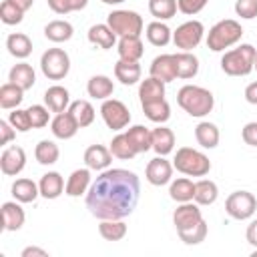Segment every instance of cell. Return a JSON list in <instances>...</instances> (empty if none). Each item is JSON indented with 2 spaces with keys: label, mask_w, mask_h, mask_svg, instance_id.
I'll use <instances>...</instances> for the list:
<instances>
[{
  "label": "cell",
  "mask_w": 257,
  "mask_h": 257,
  "mask_svg": "<svg viewBox=\"0 0 257 257\" xmlns=\"http://www.w3.org/2000/svg\"><path fill=\"white\" fill-rule=\"evenodd\" d=\"M141 197V181L128 169H106L88 187L86 209L96 219L128 217Z\"/></svg>",
  "instance_id": "6da1fadb"
},
{
  "label": "cell",
  "mask_w": 257,
  "mask_h": 257,
  "mask_svg": "<svg viewBox=\"0 0 257 257\" xmlns=\"http://www.w3.org/2000/svg\"><path fill=\"white\" fill-rule=\"evenodd\" d=\"M177 102L179 106L191 114V116H207L213 106H215V96L211 90L203 88V86H197V84H185L183 88H179L177 92Z\"/></svg>",
  "instance_id": "7a4b0ae2"
},
{
  "label": "cell",
  "mask_w": 257,
  "mask_h": 257,
  "mask_svg": "<svg viewBox=\"0 0 257 257\" xmlns=\"http://www.w3.org/2000/svg\"><path fill=\"white\" fill-rule=\"evenodd\" d=\"M255 56L257 50L253 44H241L221 56V68L229 76H247L251 70H255Z\"/></svg>",
  "instance_id": "3957f363"
},
{
  "label": "cell",
  "mask_w": 257,
  "mask_h": 257,
  "mask_svg": "<svg viewBox=\"0 0 257 257\" xmlns=\"http://www.w3.org/2000/svg\"><path fill=\"white\" fill-rule=\"evenodd\" d=\"M243 36V28L237 20L233 18H225L219 20L215 26H211L209 34H207V48L213 52H223L225 48L237 44Z\"/></svg>",
  "instance_id": "277c9868"
},
{
  "label": "cell",
  "mask_w": 257,
  "mask_h": 257,
  "mask_svg": "<svg viewBox=\"0 0 257 257\" xmlns=\"http://www.w3.org/2000/svg\"><path fill=\"white\" fill-rule=\"evenodd\" d=\"M173 167L187 177H205L211 171V161L205 153L197 149L181 147L173 159Z\"/></svg>",
  "instance_id": "5b68a950"
},
{
  "label": "cell",
  "mask_w": 257,
  "mask_h": 257,
  "mask_svg": "<svg viewBox=\"0 0 257 257\" xmlns=\"http://www.w3.org/2000/svg\"><path fill=\"white\" fill-rule=\"evenodd\" d=\"M106 24L116 36H141L143 32V18L135 10H112L106 16Z\"/></svg>",
  "instance_id": "8992f818"
},
{
  "label": "cell",
  "mask_w": 257,
  "mask_h": 257,
  "mask_svg": "<svg viewBox=\"0 0 257 257\" xmlns=\"http://www.w3.org/2000/svg\"><path fill=\"white\" fill-rule=\"evenodd\" d=\"M40 70L50 80H62L70 70V58L62 48H48L40 56Z\"/></svg>",
  "instance_id": "52a82bcc"
},
{
  "label": "cell",
  "mask_w": 257,
  "mask_h": 257,
  "mask_svg": "<svg viewBox=\"0 0 257 257\" xmlns=\"http://www.w3.org/2000/svg\"><path fill=\"white\" fill-rule=\"evenodd\" d=\"M225 211L231 219H237V221H245V219H251L257 211V199L253 193L249 191H235L227 197L225 201Z\"/></svg>",
  "instance_id": "ba28073f"
},
{
  "label": "cell",
  "mask_w": 257,
  "mask_h": 257,
  "mask_svg": "<svg viewBox=\"0 0 257 257\" xmlns=\"http://www.w3.org/2000/svg\"><path fill=\"white\" fill-rule=\"evenodd\" d=\"M100 114H102L104 124H106L110 131H122V128H126L128 122H131V112H128L126 104H124L122 100H116V98H106V100H102Z\"/></svg>",
  "instance_id": "9c48e42d"
},
{
  "label": "cell",
  "mask_w": 257,
  "mask_h": 257,
  "mask_svg": "<svg viewBox=\"0 0 257 257\" xmlns=\"http://www.w3.org/2000/svg\"><path fill=\"white\" fill-rule=\"evenodd\" d=\"M203 34H205V26L199 20H189V22H183L181 26H177V30L173 32V42L177 48L189 52L201 44Z\"/></svg>",
  "instance_id": "30bf717a"
},
{
  "label": "cell",
  "mask_w": 257,
  "mask_h": 257,
  "mask_svg": "<svg viewBox=\"0 0 257 257\" xmlns=\"http://www.w3.org/2000/svg\"><path fill=\"white\" fill-rule=\"evenodd\" d=\"M173 163H169L165 157L157 155L155 159L149 161L147 169H145V177L151 185L155 187H163L167 183H171V177H173Z\"/></svg>",
  "instance_id": "8fae6325"
},
{
  "label": "cell",
  "mask_w": 257,
  "mask_h": 257,
  "mask_svg": "<svg viewBox=\"0 0 257 257\" xmlns=\"http://www.w3.org/2000/svg\"><path fill=\"white\" fill-rule=\"evenodd\" d=\"M26 167V153L22 147L12 145L6 147L0 155V169L6 177H16L18 173H22V169Z\"/></svg>",
  "instance_id": "7c38bea8"
},
{
  "label": "cell",
  "mask_w": 257,
  "mask_h": 257,
  "mask_svg": "<svg viewBox=\"0 0 257 257\" xmlns=\"http://www.w3.org/2000/svg\"><path fill=\"white\" fill-rule=\"evenodd\" d=\"M203 221V215H201V209L197 203L193 201H187V203H181L175 213H173V225L177 231H183V229H191L195 227L197 223Z\"/></svg>",
  "instance_id": "4fadbf2b"
},
{
  "label": "cell",
  "mask_w": 257,
  "mask_h": 257,
  "mask_svg": "<svg viewBox=\"0 0 257 257\" xmlns=\"http://www.w3.org/2000/svg\"><path fill=\"white\" fill-rule=\"evenodd\" d=\"M110 163H112V153L102 145H90L84 151V165L90 171H106Z\"/></svg>",
  "instance_id": "5bb4252c"
},
{
  "label": "cell",
  "mask_w": 257,
  "mask_h": 257,
  "mask_svg": "<svg viewBox=\"0 0 257 257\" xmlns=\"http://www.w3.org/2000/svg\"><path fill=\"white\" fill-rule=\"evenodd\" d=\"M151 76L163 80L165 84L177 78V62L175 54H161L151 62Z\"/></svg>",
  "instance_id": "9a60e30c"
},
{
  "label": "cell",
  "mask_w": 257,
  "mask_h": 257,
  "mask_svg": "<svg viewBox=\"0 0 257 257\" xmlns=\"http://www.w3.org/2000/svg\"><path fill=\"white\" fill-rule=\"evenodd\" d=\"M116 52H118V58L122 60H128V62H139L141 56L145 54V44L141 40V36H120L118 40V46H116Z\"/></svg>",
  "instance_id": "2e32d148"
},
{
  "label": "cell",
  "mask_w": 257,
  "mask_h": 257,
  "mask_svg": "<svg viewBox=\"0 0 257 257\" xmlns=\"http://www.w3.org/2000/svg\"><path fill=\"white\" fill-rule=\"evenodd\" d=\"M78 128H80V126L76 124V120L72 118V114H70L68 110L56 112V116L50 120V131H52V135H54L56 139H62V141L72 139Z\"/></svg>",
  "instance_id": "e0dca14e"
},
{
  "label": "cell",
  "mask_w": 257,
  "mask_h": 257,
  "mask_svg": "<svg viewBox=\"0 0 257 257\" xmlns=\"http://www.w3.org/2000/svg\"><path fill=\"white\" fill-rule=\"evenodd\" d=\"M26 221L24 209L16 201L2 203V229L4 231H18Z\"/></svg>",
  "instance_id": "ac0fdd59"
},
{
  "label": "cell",
  "mask_w": 257,
  "mask_h": 257,
  "mask_svg": "<svg viewBox=\"0 0 257 257\" xmlns=\"http://www.w3.org/2000/svg\"><path fill=\"white\" fill-rule=\"evenodd\" d=\"M88 187H90V169L88 167L86 169H76V171L70 173L64 193L68 197H80V195L88 193Z\"/></svg>",
  "instance_id": "d6986e66"
},
{
  "label": "cell",
  "mask_w": 257,
  "mask_h": 257,
  "mask_svg": "<svg viewBox=\"0 0 257 257\" xmlns=\"http://www.w3.org/2000/svg\"><path fill=\"white\" fill-rule=\"evenodd\" d=\"M38 187H40V195L44 199H58L62 195V191L66 189L62 175L56 171H48L46 175H42Z\"/></svg>",
  "instance_id": "ffe728a7"
},
{
  "label": "cell",
  "mask_w": 257,
  "mask_h": 257,
  "mask_svg": "<svg viewBox=\"0 0 257 257\" xmlns=\"http://www.w3.org/2000/svg\"><path fill=\"white\" fill-rule=\"evenodd\" d=\"M44 104L52 110V112H64L66 106H70V94L64 86L54 84L50 88H46L44 92Z\"/></svg>",
  "instance_id": "44dd1931"
},
{
  "label": "cell",
  "mask_w": 257,
  "mask_h": 257,
  "mask_svg": "<svg viewBox=\"0 0 257 257\" xmlns=\"http://www.w3.org/2000/svg\"><path fill=\"white\" fill-rule=\"evenodd\" d=\"M8 80L14 82V84H18L20 88L28 90V88H32L34 82H36V72H34V68H32L28 62H18V64H14V66L10 68Z\"/></svg>",
  "instance_id": "7402d4cb"
},
{
  "label": "cell",
  "mask_w": 257,
  "mask_h": 257,
  "mask_svg": "<svg viewBox=\"0 0 257 257\" xmlns=\"http://www.w3.org/2000/svg\"><path fill=\"white\" fill-rule=\"evenodd\" d=\"M153 133V151L161 157H167L175 149V133L167 126H157L151 131Z\"/></svg>",
  "instance_id": "603a6c76"
},
{
  "label": "cell",
  "mask_w": 257,
  "mask_h": 257,
  "mask_svg": "<svg viewBox=\"0 0 257 257\" xmlns=\"http://www.w3.org/2000/svg\"><path fill=\"white\" fill-rule=\"evenodd\" d=\"M12 197L18 203H34L36 197L40 195V187L32 179H16L12 183Z\"/></svg>",
  "instance_id": "cb8c5ba5"
},
{
  "label": "cell",
  "mask_w": 257,
  "mask_h": 257,
  "mask_svg": "<svg viewBox=\"0 0 257 257\" xmlns=\"http://www.w3.org/2000/svg\"><path fill=\"white\" fill-rule=\"evenodd\" d=\"M88 42L98 46V48H112L116 44V34L110 30L108 24H94L88 28Z\"/></svg>",
  "instance_id": "d4e9b609"
},
{
  "label": "cell",
  "mask_w": 257,
  "mask_h": 257,
  "mask_svg": "<svg viewBox=\"0 0 257 257\" xmlns=\"http://www.w3.org/2000/svg\"><path fill=\"white\" fill-rule=\"evenodd\" d=\"M139 98H141V104L165 98V82L159 80V78H155V76H149V78L141 80V86H139Z\"/></svg>",
  "instance_id": "484cf974"
},
{
  "label": "cell",
  "mask_w": 257,
  "mask_h": 257,
  "mask_svg": "<svg viewBox=\"0 0 257 257\" xmlns=\"http://www.w3.org/2000/svg\"><path fill=\"white\" fill-rule=\"evenodd\" d=\"M195 139H197V143H199L203 149H215V147L219 145L221 135H219L217 124H213V122H209V120H201V122L195 126Z\"/></svg>",
  "instance_id": "4316f807"
},
{
  "label": "cell",
  "mask_w": 257,
  "mask_h": 257,
  "mask_svg": "<svg viewBox=\"0 0 257 257\" xmlns=\"http://www.w3.org/2000/svg\"><path fill=\"white\" fill-rule=\"evenodd\" d=\"M177 62V78H195L199 72V58L187 50H181L175 54Z\"/></svg>",
  "instance_id": "83f0119b"
},
{
  "label": "cell",
  "mask_w": 257,
  "mask_h": 257,
  "mask_svg": "<svg viewBox=\"0 0 257 257\" xmlns=\"http://www.w3.org/2000/svg\"><path fill=\"white\" fill-rule=\"evenodd\" d=\"M86 92H88V96H92V98L106 100V98L114 92V84H112V80H110L108 76H104V74H94V76H90V80H88V84H86Z\"/></svg>",
  "instance_id": "f1b7e54d"
},
{
  "label": "cell",
  "mask_w": 257,
  "mask_h": 257,
  "mask_svg": "<svg viewBox=\"0 0 257 257\" xmlns=\"http://www.w3.org/2000/svg\"><path fill=\"white\" fill-rule=\"evenodd\" d=\"M114 76H116V80H120L126 86L137 84L141 80V64L118 58V62L114 64Z\"/></svg>",
  "instance_id": "f546056e"
},
{
  "label": "cell",
  "mask_w": 257,
  "mask_h": 257,
  "mask_svg": "<svg viewBox=\"0 0 257 257\" xmlns=\"http://www.w3.org/2000/svg\"><path fill=\"white\" fill-rule=\"evenodd\" d=\"M24 100V88H20L18 84L14 82H6L0 86V106L4 110H12V108H18L20 102Z\"/></svg>",
  "instance_id": "4dcf8cb0"
},
{
  "label": "cell",
  "mask_w": 257,
  "mask_h": 257,
  "mask_svg": "<svg viewBox=\"0 0 257 257\" xmlns=\"http://www.w3.org/2000/svg\"><path fill=\"white\" fill-rule=\"evenodd\" d=\"M126 137L133 143V147H135L137 153H147V151L153 149V133L147 126H143V124L131 126L126 131Z\"/></svg>",
  "instance_id": "1f68e13d"
},
{
  "label": "cell",
  "mask_w": 257,
  "mask_h": 257,
  "mask_svg": "<svg viewBox=\"0 0 257 257\" xmlns=\"http://www.w3.org/2000/svg\"><path fill=\"white\" fill-rule=\"evenodd\" d=\"M72 34H74V28L66 20H52L44 26V36L50 42H66L72 38Z\"/></svg>",
  "instance_id": "d6a6232c"
},
{
  "label": "cell",
  "mask_w": 257,
  "mask_h": 257,
  "mask_svg": "<svg viewBox=\"0 0 257 257\" xmlns=\"http://www.w3.org/2000/svg\"><path fill=\"white\" fill-rule=\"evenodd\" d=\"M6 48L14 58H26L32 52V40L22 32H14L6 38Z\"/></svg>",
  "instance_id": "836d02e7"
},
{
  "label": "cell",
  "mask_w": 257,
  "mask_h": 257,
  "mask_svg": "<svg viewBox=\"0 0 257 257\" xmlns=\"http://www.w3.org/2000/svg\"><path fill=\"white\" fill-rule=\"evenodd\" d=\"M141 106H143L145 116H147L149 120L157 122V124H163V122H167V120L171 118V106H169V102H167L165 98L153 100V102H145V104H141Z\"/></svg>",
  "instance_id": "e575fe53"
},
{
  "label": "cell",
  "mask_w": 257,
  "mask_h": 257,
  "mask_svg": "<svg viewBox=\"0 0 257 257\" xmlns=\"http://www.w3.org/2000/svg\"><path fill=\"white\" fill-rule=\"evenodd\" d=\"M169 195H171V199L177 201V203L193 201V199H195V183H193L191 179L181 177V179H177V181L171 183V187H169Z\"/></svg>",
  "instance_id": "d590c367"
},
{
  "label": "cell",
  "mask_w": 257,
  "mask_h": 257,
  "mask_svg": "<svg viewBox=\"0 0 257 257\" xmlns=\"http://www.w3.org/2000/svg\"><path fill=\"white\" fill-rule=\"evenodd\" d=\"M98 233L104 241H120L126 235V223L122 219H102Z\"/></svg>",
  "instance_id": "8d00e7d4"
},
{
  "label": "cell",
  "mask_w": 257,
  "mask_h": 257,
  "mask_svg": "<svg viewBox=\"0 0 257 257\" xmlns=\"http://www.w3.org/2000/svg\"><path fill=\"white\" fill-rule=\"evenodd\" d=\"M68 112L72 114V118L76 120V124L80 128L92 124V120H94V108H92V104L88 100H74V102H70Z\"/></svg>",
  "instance_id": "74e56055"
},
{
  "label": "cell",
  "mask_w": 257,
  "mask_h": 257,
  "mask_svg": "<svg viewBox=\"0 0 257 257\" xmlns=\"http://www.w3.org/2000/svg\"><path fill=\"white\" fill-rule=\"evenodd\" d=\"M219 197V189L213 181L209 179H201L195 183V203L197 205H213Z\"/></svg>",
  "instance_id": "f35d334b"
},
{
  "label": "cell",
  "mask_w": 257,
  "mask_h": 257,
  "mask_svg": "<svg viewBox=\"0 0 257 257\" xmlns=\"http://www.w3.org/2000/svg\"><path fill=\"white\" fill-rule=\"evenodd\" d=\"M171 38H173V32L165 22L155 20V22H151L147 26V40L153 46H167L171 42Z\"/></svg>",
  "instance_id": "ab89813d"
},
{
  "label": "cell",
  "mask_w": 257,
  "mask_h": 257,
  "mask_svg": "<svg viewBox=\"0 0 257 257\" xmlns=\"http://www.w3.org/2000/svg\"><path fill=\"white\" fill-rule=\"evenodd\" d=\"M110 153H112V157H116V159H122V161H131L133 157H137L139 153L135 151V147H133V143L128 141V137H126V133H120V135H116L112 141H110Z\"/></svg>",
  "instance_id": "60d3db41"
},
{
  "label": "cell",
  "mask_w": 257,
  "mask_h": 257,
  "mask_svg": "<svg viewBox=\"0 0 257 257\" xmlns=\"http://www.w3.org/2000/svg\"><path fill=\"white\" fill-rule=\"evenodd\" d=\"M34 157H36V161H38L40 165H54V163L58 161V157H60V149H58V145H56L54 141L44 139V141H40V143L36 145Z\"/></svg>",
  "instance_id": "b9f144b4"
},
{
  "label": "cell",
  "mask_w": 257,
  "mask_h": 257,
  "mask_svg": "<svg viewBox=\"0 0 257 257\" xmlns=\"http://www.w3.org/2000/svg\"><path fill=\"white\" fill-rule=\"evenodd\" d=\"M177 0H149V12L157 20H169L177 14Z\"/></svg>",
  "instance_id": "7bdbcfd3"
},
{
  "label": "cell",
  "mask_w": 257,
  "mask_h": 257,
  "mask_svg": "<svg viewBox=\"0 0 257 257\" xmlns=\"http://www.w3.org/2000/svg\"><path fill=\"white\" fill-rule=\"evenodd\" d=\"M177 235H179V239H181L185 245H199V243L205 241V237H207V223H205V219H203L201 223H197V225L191 227V229L177 231Z\"/></svg>",
  "instance_id": "ee69618b"
},
{
  "label": "cell",
  "mask_w": 257,
  "mask_h": 257,
  "mask_svg": "<svg viewBox=\"0 0 257 257\" xmlns=\"http://www.w3.org/2000/svg\"><path fill=\"white\" fill-rule=\"evenodd\" d=\"M22 18H24V10H22L20 6H16L14 2L4 0V2L0 4V20H2L4 24H8V26L20 24Z\"/></svg>",
  "instance_id": "f6af8a7d"
},
{
  "label": "cell",
  "mask_w": 257,
  "mask_h": 257,
  "mask_svg": "<svg viewBox=\"0 0 257 257\" xmlns=\"http://www.w3.org/2000/svg\"><path fill=\"white\" fill-rule=\"evenodd\" d=\"M28 110V116H30V122H32V128H42L48 124L50 120V108L48 106H42V104H32L26 108Z\"/></svg>",
  "instance_id": "bcb514c9"
},
{
  "label": "cell",
  "mask_w": 257,
  "mask_h": 257,
  "mask_svg": "<svg viewBox=\"0 0 257 257\" xmlns=\"http://www.w3.org/2000/svg\"><path fill=\"white\" fill-rule=\"evenodd\" d=\"M8 122H10L18 133H28V131L32 128L28 110H22V108H12V112L8 114Z\"/></svg>",
  "instance_id": "7dc6e473"
},
{
  "label": "cell",
  "mask_w": 257,
  "mask_h": 257,
  "mask_svg": "<svg viewBox=\"0 0 257 257\" xmlns=\"http://www.w3.org/2000/svg\"><path fill=\"white\" fill-rule=\"evenodd\" d=\"M235 12H237V16H241L245 20H253L257 16V0H237Z\"/></svg>",
  "instance_id": "c3c4849f"
},
{
  "label": "cell",
  "mask_w": 257,
  "mask_h": 257,
  "mask_svg": "<svg viewBox=\"0 0 257 257\" xmlns=\"http://www.w3.org/2000/svg\"><path fill=\"white\" fill-rule=\"evenodd\" d=\"M207 2L209 0H177V6H179V12L193 16V14H199L207 6Z\"/></svg>",
  "instance_id": "681fc988"
},
{
  "label": "cell",
  "mask_w": 257,
  "mask_h": 257,
  "mask_svg": "<svg viewBox=\"0 0 257 257\" xmlns=\"http://www.w3.org/2000/svg\"><path fill=\"white\" fill-rule=\"evenodd\" d=\"M241 137H243L245 145H249V147H257V120L247 122V124L243 126V131H241Z\"/></svg>",
  "instance_id": "f907efd6"
},
{
  "label": "cell",
  "mask_w": 257,
  "mask_h": 257,
  "mask_svg": "<svg viewBox=\"0 0 257 257\" xmlns=\"http://www.w3.org/2000/svg\"><path fill=\"white\" fill-rule=\"evenodd\" d=\"M16 137V128L8 120H0V145H8Z\"/></svg>",
  "instance_id": "816d5d0a"
},
{
  "label": "cell",
  "mask_w": 257,
  "mask_h": 257,
  "mask_svg": "<svg viewBox=\"0 0 257 257\" xmlns=\"http://www.w3.org/2000/svg\"><path fill=\"white\" fill-rule=\"evenodd\" d=\"M50 10L56 12V14H68L72 12V6H70V0H46Z\"/></svg>",
  "instance_id": "f5cc1de1"
},
{
  "label": "cell",
  "mask_w": 257,
  "mask_h": 257,
  "mask_svg": "<svg viewBox=\"0 0 257 257\" xmlns=\"http://www.w3.org/2000/svg\"><path fill=\"white\" fill-rule=\"evenodd\" d=\"M245 237H247V243L257 247V219H253L249 225H247V231H245Z\"/></svg>",
  "instance_id": "db71d44e"
},
{
  "label": "cell",
  "mask_w": 257,
  "mask_h": 257,
  "mask_svg": "<svg viewBox=\"0 0 257 257\" xmlns=\"http://www.w3.org/2000/svg\"><path fill=\"white\" fill-rule=\"evenodd\" d=\"M245 100L249 104H257V80L251 82V84H247V88H245Z\"/></svg>",
  "instance_id": "11a10c76"
},
{
  "label": "cell",
  "mask_w": 257,
  "mask_h": 257,
  "mask_svg": "<svg viewBox=\"0 0 257 257\" xmlns=\"http://www.w3.org/2000/svg\"><path fill=\"white\" fill-rule=\"evenodd\" d=\"M22 257H48V251L46 249H40V247H26V249H22V253H20Z\"/></svg>",
  "instance_id": "9f6ffc18"
},
{
  "label": "cell",
  "mask_w": 257,
  "mask_h": 257,
  "mask_svg": "<svg viewBox=\"0 0 257 257\" xmlns=\"http://www.w3.org/2000/svg\"><path fill=\"white\" fill-rule=\"evenodd\" d=\"M10 2H14L16 6H20L24 12H26V10H30V8H32V4H34V0H10Z\"/></svg>",
  "instance_id": "6f0895ef"
},
{
  "label": "cell",
  "mask_w": 257,
  "mask_h": 257,
  "mask_svg": "<svg viewBox=\"0 0 257 257\" xmlns=\"http://www.w3.org/2000/svg\"><path fill=\"white\" fill-rule=\"evenodd\" d=\"M86 4H88V0H70L72 12H74V10H82V8H86Z\"/></svg>",
  "instance_id": "680465c9"
},
{
  "label": "cell",
  "mask_w": 257,
  "mask_h": 257,
  "mask_svg": "<svg viewBox=\"0 0 257 257\" xmlns=\"http://www.w3.org/2000/svg\"><path fill=\"white\" fill-rule=\"evenodd\" d=\"M100 2H104V4H122L124 0H100Z\"/></svg>",
  "instance_id": "91938a15"
},
{
  "label": "cell",
  "mask_w": 257,
  "mask_h": 257,
  "mask_svg": "<svg viewBox=\"0 0 257 257\" xmlns=\"http://www.w3.org/2000/svg\"><path fill=\"white\" fill-rule=\"evenodd\" d=\"M253 257H257V247H255V251H253Z\"/></svg>",
  "instance_id": "94428289"
},
{
  "label": "cell",
  "mask_w": 257,
  "mask_h": 257,
  "mask_svg": "<svg viewBox=\"0 0 257 257\" xmlns=\"http://www.w3.org/2000/svg\"><path fill=\"white\" fill-rule=\"evenodd\" d=\"M255 70H257V56H255Z\"/></svg>",
  "instance_id": "6125c7cd"
}]
</instances>
